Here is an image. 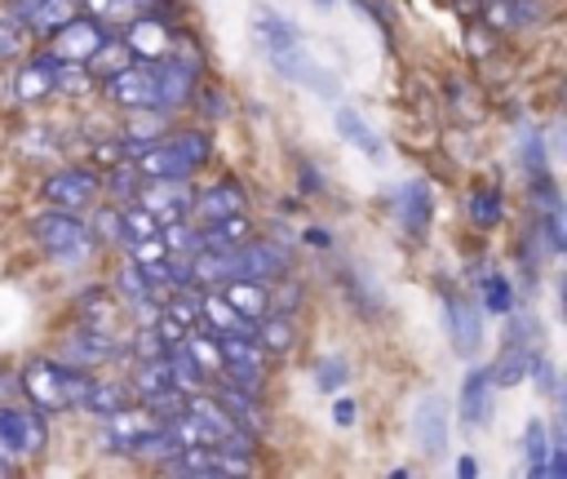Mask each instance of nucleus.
Wrapping results in <instances>:
<instances>
[{
	"label": "nucleus",
	"mask_w": 567,
	"mask_h": 479,
	"mask_svg": "<svg viewBox=\"0 0 567 479\" xmlns=\"http://www.w3.org/2000/svg\"><path fill=\"white\" fill-rule=\"evenodd\" d=\"M244 204H248L244 186L230 182V177H221V182L204 186V191L190 200V213L199 217V226H208V222H221V217H230V213H244Z\"/></svg>",
	"instance_id": "2eb2a0df"
},
{
	"label": "nucleus",
	"mask_w": 567,
	"mask_h": 479,
	"mask_svg": "<svg viewBox=\"0 0 567 479\" xmlns=\"http://www.w3.org/2000/svg\"><path fill=\"white\" fill-rule=\"evenodd\" d=\"M62 359L75 364V368H97V364L115 359V342H111V333H102V328H84V324H80L75 333L62 337Z\"/></svg>",
	"instance_id": "dca6fc26"
},
{
	"label": "nucleus",
	"mask_w": 567,
	"mask_h": 479,
	"mask_svg": "<svg viewBox=\"0 0 567 479\" xmlns=\"http://www.w3.org/2000/svg\"><path fill=\"white\" fill-rule=\"evenodd\" d=\"M337 133H341L350 146H359L363 155H381V151H385L381 137L368 129V120H363L359 111H350V106H337Z\"/></svg>",
	"instance_id": "2f4dec72"
},
{
	"label": "nucleus",
	"mask_w": 567,
	"mask_h": 479,
	"mask_svg": "<svg viewBox=\"0 0 567 479\" xmlns=\"http://www.w3.org/2000/svg\"><path fill=\"white\" fill-rule=\"evenodd\" d=\"M111 284H115V293H120V297H128V302H137V297H146V293H151V284H146L142 266H137L133 257L115 266V279H111Z\"/></svg>",
	"instance_id": "c03bdc74"
},
{
	"label": "nucleus",
	"mask_w": 567,
	"mask_h": 479,
	"mask_svg": "<svg viewBox=\"0 0 567 479\" xmlns=\"http://www.w3.org/2000/svg\"><path fill=\"white\" fill-rule=\"evenodd\" d=\"M346 381H350V364H346L341 355H323V359L315 364V386H319V390L337 395Z\"/></svg>",
	"instance_id": "a18cd8bd"
},
{
	"label": "nucleus",
	"mask_w": 567,
	"mask_h": 479,
	"mask_svg": "<svg viewBox=\"0 0 567 479\" xmlns=\"http://www.w3.org/2000/svg\"><path fill=\"white\" fill-rule=\"evenodd\" d=\"M465 217H470L474 226L492 231V226L505 217V200H501V186H492V182H474V186L465 191Z\"/></svg>",
	"instance_id": "393cba45"
},
{
	"label": "nucleus",
	"mask_w": 567,
	"mask_h": 479,
	"mask_svg": "<svg viewBox=\"0 0 567 479\" xmlns=\"http://www.w3.org/2000/svg\"><path fill=\"white\" fill-rule=\"evenodd\" d=\"M18 399H22V381H18V373L0 368V404H18Z\"/></svg>",
	"instance_id": "4d7b16f0"
},
{
	"label": "nucleus",
	"mask_w": 567,
	"mask_h": 479,
	"mask_svg": "<svg viewBox=\"0 0 567 479\" xmlns=\"http://www.w3.org/2000/svg\"><path fill=\"white\" fill-rule=\"evenodd\" d=\"M452 470H456V479H474V475H478L474 457H456V466H452Z\"/></svg>",
	"instance_id": "680f3d73"
},
{
	"label": "nucleus",
	"mask_w": 567,
	"mask_h": 479,
	"mask_svg": "<svg viewBox=\"0 0 567 479\" xmlns=\"http://www.w3.org/2000/svg\"><path fill=\"white\" fill-rule=\"evenodd\" d=\"M199 98H204L199 106H204L208 115H226V93H221V89H199Z\"/></svg>",
	"instance_id": "bf43d9fd"
},
{
	"label": "nucleus",
	"mask_w": 567,
	"mask_h": 479,
	"mask_svg": "<svg viewBox=\"0 0 567 479\" xmlns=\"http://www.w3.org/2000/svg\"><path fill=\"white\" fill-rule=\"evenodd\" d=\"M31 240H35L49 257H58L62 266L84 262L89 248H93L89 226H84L75 213H66V208H44V213H35V217H31Z\"/></svg>",
	"instance_id": "7ed1b4c3"
},
{
	"label": "nucleus",
	"mask_w": 567,
	"mask_h": 479,
	"mask_svg": "<svg viewBox=\"0 0 567 479\" xmlns=\"http://www.w3.org/2000/svg\"><path fill=\"white\" fill-rule=\"evenodd\" d=\"M0 475H13V457H4V448H0Z\"/></svg>",
	"instance_id": "e2e57ef3"
},
{
	"label": "nucleus",
	"mask_w": 567,
	"mask_h": 479,
	"mask_svg": "<svg viewBox=\"0 0 567 479\" xmlns=\"http://www.w3.org/2000/svg\"><path fill=\"white\" fill-rule=\"evenodd\" d=\"M412 430H416V444H421L425 457L447 452V430H452L447 399H443V395H425V399L416 404V421H412Z\"/></svg>",
	"instance_id": "4468645a"
},
{
	"label": "nucleus",
	"mask_w": 567,
	"mask_h": 479,
	"mask_svg": "<svg viewBox=\"0 0 567 479\" xmlns=\"http://www.w3.org/2000/svg\"><path fill=\"white\" fill-rule=\"evenodd\" d=\"M80 0H13V18L31 31H58L66 18H75Z\"/></svg>",
	"instance_id": "4be33fe9"
},
{
	"label": "nucleus",
	"mask_w": 567,
	"mask_h": 479,
	"mask_svg": "<svg viewBox=\"0 0 567 479\" xmlns=\"http://www.w3.org/2000/svg\"><path fill=\"white\" fill-rule=\"evenodd\" d=\"M478 279H483V306H487L492 315H509V310H514V288H509V279L496 275V271H487V275H478Z\"/></svg>",
	"instance_id": "58836bf2"
},
{
	"label": "nucleus",
	"mask_w": 567,
	"mask_h": 479,
	"mask_svg": "<svg viewBox=\"0 0 567 479\" xmlns=\"http://www.w3.org/2000/svg\"><path fill=\"white\" fill-rule=\"evenodd\" d=\"M315 4H332V0H315Z\"/></svg>",
	"instance_id": "69168bd1"
},
{
	"label": "nucleus",
	"mask_w": 567,
	"mask_h": 479,
	"mask_svg": "<svg viewBox=\"0 0 567 479\" xmlns=\"http://www.w3.org/2000/svg\"><path fill=\"white\" fill-rule=\"evenodd\" d=\"M18 381H22V399H31V408L66 412V408H75L84 399L93 377H89V368H75L66 359H31L18 373Z\"/></svg>",
	"instance_id": "f03ea898"
},
{
	"label": "nucleus",
	"mask_w": 567,
	"mask_h": 479,
	"mask_svg": "<svg viewBox=\"0 0 567 479\" xmlns=\"http://www.w3.org/2000/svg\"><path fill=\"white\" fill-rule=\"evenodd\" d=\"M252 342L270 355H288L297 346V328L284 315H261V324H252Z\"/></svg>",
	"instance_id": "c85d7f7f"
},
{
	"label": "nucleus",
	"mask_w": 567,
	"mask_h": 479,
	"mask_svg": "<svg viewBox=\"0 0 567 479\" xmlns=\"http://www.w3.org/2000/svg\"><path fill=\"white\" fill-rule=\"evenodd\" d=\"M217 404L230 412V421L235 426H244V430H261V404H257V395H248V390H235V386H221L217 390Z\"/></svg>",
	"instance_id": "7c9ffc66"
},
{
	"label": "nucleus",
	"mask_w": 567,
	"mask_h": 479,
	"mask_svg": "<svg viewBox=\"0 0 567 479\" xmlns=\"http://www.w3.org/2000/svg\"><path fill=\"white\" fill-rule=\"evenodd\" d=\"M456 4H465V9H474V4H478V0H456Z\"/></svg>",
	"instance_id": "0e129e2a"
},
{
	"label": "nucleus",
	"mask_w": 567,
	"mask_h": 479,
	"mask_svg": "<svg viewBox=\"0 0 567 479\" xmlns=\"http://www.w3.org/2000/svg\"><path fill=\"white\" fill-rule=\"evenodd\" d=\"M40 195H44V204H53V208L80 213V208H89V204H93V200L102 195V177H97L93 169L66 164V169H53V173L44 177Z\"/></svg>",
	"instance_id": "20e7f679"
},
{
	"label": "nucleus",
	"mask_w": 567,
	"mask_h": 479,
	"mask_svg": "<svg viewBox=\"0 0 567 479\" xmlns=\"http://www.w3.org/2000/svg\"><path fill=\"white\" fill-rule=\"evenodd\" d=\"M221 386H235V390H248V395H261V359H248V364H221Z\"/></svg>",
	"instance_id": "ea45409f"
},
{
	"label": "nucleus",
	"mask_w": 567,
	"mask_h": 479,
	"mask_svg": "<svg viewBox=\"0 0 567 479\" xmlns=\"http://www.w3.org/2000/svg\"><path fill=\"white\" fill-rule=\"evenodd\" d=\"M106 98L124 111H151L155 106V75H151V62H128L124 71L106 75L102 80Z\"/></svg>",
	"instance_id": "6e6552de"
},
{
	"label": "nucleus",
	"mask_w": 567,
	"mask_h": 479,
	"mask_svg": "<svg viewBox=\"0 0 567 479\" xmlns=\"http://www.w3.org/2000/svg\"><path fill=\"white\" fill-rule=\"evenodd\" d=\"M186 350H190V359L204 368V373H217L221 368V350H217V333L208 328V333H186Z\"/></svg>",
	"instance_id": "37998d69"
},
{
	"label": "nucleus",
	"mask_w": 567,
	"mask_h": 479,
	"mask_svg": "<svg viewBox=\"0 0 567 479\" xmlns=\"http://www.w3.org/2000/svg\"><path fill=\"white\" fill-rule=\"evenodd\" d=\"M151 328L159 333V342H164V346H177V342H182V337L190 333V328H186L182 319H173V315H168L164 306H159V315H155V324H151Z\"/></svg>",
	"instance_id": "603ef678"
},
{
	"label": "nucleus",
	"mask_w": 567,
	"mask_h": 479,
	"mask_svg": "<svg viewBox=\"0 0 567 479\" xmlns=\"http://www.w3.org/2000/svg\"><path fill=\"white\" fill-rule=\"evenodd\" d=\"M354 417H359V404L341 395V399L332 404V421H337V426H354Z\"/></svg>",
	"instance_id": "13d9d810"
},
{
	"label": "nucleus",
	"mask_w": 567,
	"mask_h": 479,
	"mask_svg": "<svg viewBox=\"0 0 567 479\" xmlns=\"http://www.w3.org/2000/svg\"><path fill=\"white\" fill-rule=\"evenodd\" d=\"M164 310H168L173 319H182L186 328H190V324H199V293H195V284L173 288V297L164 302Z\"/></svg>",
	"instance_id": "49530a36"
},
{
	"label": "nucleus",
	"mask_w": 567,
	"mask_h": 479,
	"mask_svg": "<svg viewBox=\"0 0 567 479\" xmlns=\"http://www.w3.org/2000/svg\"><path fill=\"white\" fill-rule=\"evenodd\" d=\"M164 386H173V368H168V355H155V359H137V368H133V390H137V399H146V395H155V390H164Z\"/></svg>",
	"instance_id": "f704fd0d"
},
{
	"label": "nucleus",
	"mask_w": 567,
	"mask_h": 479,
	"mask_svg": "<svg viewBox=\"0 0 567 479\" xmlns=\"http://www.w3.org/2000/svg\"><path fill=\"white\" fill-rule=\"evenodd\" d=\"M270 62H275V71H279L284 80L306 84V89H315V93H323V98H341V80H337L332 71H323V67L301 49V40H292V44H284V49H270Z\"/></svg>",
	"instance_id": "423d86ee"
},
{
	"label": "nucleus",
	"mask_w": 567,
	"mask_h": 479,
	"mask_svg": "<svg viewBox=\"0 0 567 479\" xmlns=\"http://www.w3.org/2000/svg\"><path fill=\"white\" fill-rule=\"evenodd\" d=\"M151 75H155V106H159V111L182 106V102L195 98V62L177 58L173 49L151 62Z\"/></svg>",
	"instance_id": "0eeeda50"
},
{
	"label": "nucleus",
	"mask_w": 567,
	"mask_h": 479,
	"mask_svg": "<svg viewBox=\"0 0 567 479\" xmlns=\"http://www.w3.org/2000/svg\"><path fill=\"white\" fill-rule=\"evenodd\" d=\"M523 452H527V475H545V452H549V435H545V426L532 417L527 421V430H523Z\"/></svg>",
	"instance_id": "a19ab883"
},
{
	"label": "nucleus",
	"mask_w": 567,
	"mask_h": 479,
	"mask_svg": "<svg viewBox=\"0 0 567 479\" xmlns=\"http://www.w3.org/2000/svg\"><path fill=\"white\" fill-rule=\"evenodd\" d=\"M120 226H124V248H128L133 240L159 235V217H155L146 204H137V200H124V204H120Z\"/></svg>",
	"instance_id": "72a5a7b5"
},
{
	"label": "nucleus",
	"mask_w": 567,
	"mask_h": 479,
	"mask_svg": "<svg viewBox=\"0 0 567 479\" xmlns=\"http://www.w3.org/2000/svg\"><path fill=\"white\" fill-rule=\"evenodd\" d=\"M394 200H399L394 213H399L408 240H421V235L430 231V217H434V191H430L425 182H403Z\"/></svg>",
	"instance_id": "f3484780"
},
{
	"label": "nucleus",
	"mask_w": 567,
	"mask_h": 479,
	"mask_svg": "<svg viewBox=\"0 0 567 479\" xmlns=\"http://www.w3.org/2000/svg\"><path fill=\"white\" fill-rule=\"evenodd\" d=\"M80 310H84V328H102V333H111V324H115V302H111L102 288L80 293Z\"/></svg>",
	"instance_id": "e433bc0d"
},
{
	"label": "nucleus",
	"mask_w": 567,
	"mask_h": 479,
	"mask_svg": "<svg viewBox=\"0 0 567 479\" xmlns=\"http://www.w3.org/2000/svg\"><path fill=\"white\" fill-rule=\"evenodd\" d=\"M199 319H208L213 333H252L257 319H244L221 293H199Z\"/></svg>",
	"instance_id": "bb28decb"
},
{
	"label": "nucleus",
	"mask_w": 567,
	"mask_h": 479,
	"mask_svg": "<svg viewBox=\"0 0 567 479\" xmlns=\"http://www.w3.org/2000/svg\"><path fill=\"white\" fill-rule=\"evenodd\" d=\"M22 44H27V27H22L13 13H4V18H0V62L18 58V53H22Z\"/></svg>",
	"instance_id": "de8ad7c7"
},
{
	"label": "nucleus",
	"mask_w": 567,
	"mask_h": 479,
	"mask_svg": "<svg viewBox=\"0 0 567 479\" xmlns=\"http://www.w3.org/2000/svg\"><path fill=\"white\" fill-rule=\"evenodd\" d=\"M93 160L106 164V169H115V164L128 160V151H124V142H102V146H93Z\"/></svg>",
	"instance_id": "6e6d98bb"
},
{
	"label": "nucleus",
	"mask_w": 567,
	"mask_h": 479,
	"mask_svg": "<svg viewBox=\"0 0 567 479\" xmlns=\"http://www.w3.org/2000/svg\"><path fill=\"white\" fill-rule=\"evenodd\" d=\"M133 355L137 359H155V355H164V342H159V333L146 324V328H137V337H133Z\"/></svg>",
	"instance_id": "864d4df0"
},
{
	"label": "nucleus",
	"mask_w": 567,
	"mask_h": 479,
	"mask_svg": "<svg viewBox=\"0 0 567 479\" xmlns=\"http://www.w3.org/2000/svg\"><path fill=\"white\" fill-rule=\"evenodd\" d=\"M120 40L133 49V58H137V62H155V58H164V53L173 49V27H168L164 18H151V13H133Z\"/></svg>",
	"instance_id": "9b49d317"
},
{
	"label": "nucleus",
	"mask_w": 567,
	"mask_h": 479,
	"mask_svg": "<svg viewBox=\"0 0 567 479\" xmlns=\"http://www.w3.org/2000/svg\"><path fill=\"white\" fill-rule=\"evenodd\" d=\"M190 275L199 284H226L230 275H239V257H235V248H195Z\"/></svg>",
	"instance_id": "a878e982"
},
{
	"label": "nucleus",
	"mask_w": 567,
	"mask_h": 479,
	"mask_svg": "<svg viewBox=\"0 0 567 479\" xmlns=\"http://www.w3.org/2000/svg\"><path fill=\"white\" fill-rule=\"evenodd\" d=\"M89 235H102V240H115V244H124L120 208H97V213H93V226H89Z\"/></svg>",
	"instance_id": "8fccbe9b"
},
{
	"label": "nucleus",
	"mask_w": 567,
	"mask_h": 479,
	"mask_svg": "<svg viewBox=\"0 0 567 479\" xmlns=\"http://www.w3.org/2000/svg\"><path fill=\"white\" fill-rule=\"evenodd\" d=\"M164 355H168V368H173V386H177V390L195 395V390H204V386H208V381H204L208 373H204V368L190 359V350H186V337H182L177 346H164Z\"/></svg>",
	"instance_id": "c756f323"
},
{
	"label": "nucleus",
	"mask_w": 567,
	"mask_h": 479,
	"mask_svg": "<svg viewBox=\"0 0 567 479\" xmlns=\"http://www.w3.org/2000/svg\"><path fill=\"white\" fill-rule=\"evenodd\" d=\"M97 22H115V18H133L142 9V0H80Z\"/></svg>",
	"instance_id": "09e8293b"
},
{
	"label": "nucleus",
	"mask_w": 567,
	"mask_h": 479,
	"mask_svg": "<svg viewBox=\"0 0 567 479\" xmlns=\"http://www.w3.org/2000/svg\"><path fill=\"white\" fill-rule=\"evenodd\" d=\"M536 359H540V346L505 342V350H501V355L487 364V381H492V386H501V390L523 386V381H527V373L536 368Z\"/></svg>",
	"instance_id": "a211bd4d"
},
{
	"label": "nucleus",
	"mask_w": 567,
	"mask_h": 479,
	"mask_svg": "<svg viewBox=\"0 0 567 479\" xmlns=\"http://www.w3.org/2000/svg\"><path fill=\"white\" fill-rule=\"evenodd\" d=\"M133 200L146 204L159 222H168V217H190L195 191L186 186V177H142V186H137Z\"/></svg>",
	"instance_id": "9d476101"
},
{
	"label": "nucleus",
	"mask_w": 567,
	"mask_h": 479,
	"mask_svg": "<svg viewBox=\"0 0 567 479\" xmlns=\"http://www.w3.org/2000/svg\"><path fill=\"white\" fill-rule=\"evenodd\" d=\"M221 297H226L244 319H261V315L270 310V288H266L261 279H248V275H230L226 288H221Z\"/></svg>",
	"instance_id": "5701e85b"
},
{
	"label": "nucleus",
	"mask_w": 567,
	"mask_h": 479,
	"mask_svg": "<svg viewBox=\"0 0 567 479\" xmlns=\"http://www.w3.org/2000/svg\"><path fill=\"white\" fill-rule=\"evenodd\" d=\"M252 35H257V44H261L266 53H270V49H284V44H292V40H297L292 22H284V18H275V13H257Z\"/></svg>",
	"instance_id": "4c0bfd02"
},
{
	"label": "nucleus",
	"mask_w": 567,
	"mask_h": 479,
	"mask_svg": "<svg viewBox=\"0 0 567 479\" xmlns=\"http://www.w3.org/2000/svg\"><path fill=\"white\" fill-rule=\"evenodd\" d=\"M49 35H53V49H49L53 58L89 62V53L111 35V27H102L93 13H89V18H80V13H75V18H66V22H62L58 31H49Z\"/></svg>",
	"instance_id": "1a4fd4ad"
},
{
	"label": "nucleus",
	"mask_w": 567,
	"mask_h": 479,
	"mask_svg": "<svg viewBox=\"0 0 567 479\" xmlns=\"http://www.w3.org/2000/svg\"><path fill=\"white\" fill-rule=\"evenodd\" d=\"M346 293H350V302H354L363 315H377V310H381L377 293H368V288H363V279H359L354 271H346Z\"/></svg>",
	"instance_id": "3c124183"
},
{
	"label": "nucleus",
	"mask_w": 567,
	"mask_h": 479,
	"mask_svg": "<svg viewBox=\"0 0 567 479\" xmlns=\"http://www.w3.org/2000/svg\"><path fill=\"white\" fill-rule=\"evenodd\" d=\"M102 421H106L102 448H111V452H128V444H133L137 435H146L151 426H159V417H155L146 404H120V408L106 412Z\"/></svg>",
	"instance_id": "ddd939ff"
},
{
	"label": "nucleus",
	"mask_w": 567,
	"mask_h": 479,
	"mask_svg": "<svg viewBox=\"0 0 567 479\" xmlns=\"http://www.w3.org/2000/svg\"><path fill=\"white\" fill-rule=\"evenodd\" d=\"M89 89H93V75L84 62L53 58V93H89Z\"/></svg>",
	"instance_id": "c9c22d12"
},
{
	"label": "nucleus",
	"mask_w": 567,
	"mask_h": 479,
	"mask_svg": "<svg viewBox=\"0 0 567 479\" xmlns=\"http://www.w3.org/2000/svg\"><path fill=\"white\" fill-rule=\"evenodd\" d=\"M306 244H310V248H328V244H332V235H328L323 226H310V231H306Z\"/></svg>",
	"instance_id": "052dcab7"
},
{
	"label": "nucleus",
	"mask_w": 567,
	"mask_h": 479,
	"mask_svg": "<svg viewBox=\"0 0 567 479\" xmlns=\"http://www.w3.org/2000/svg\"><path fill=\"white\" fill-rule=\"evenodd\" d=\"M44 412L40 408H18V404H0V448L4 457H40L44 452Z\"/></svg>",
	"instance_id": "39448f33"
},
{
	"label": "nucleus",
	"mask_w": 567,
	"mask_h": 479,
	"mask_svg": "<svg viewBox=\"0 0 567 479\" xmlns=\"http://www.w3.org/2000/svg\"><path fill=\"white\" fill-rule=\"evenodd\" d=\"M124 151H128V160L142 177H190L195 169L208 164L213 133L208 129H186V133L159 137V142H128L124 137Z\"/></svg>",
	"instance_id": "f257e3e1"
},
{
	"label": "nucleus",
	"mask_w": 567,
	"mask_h": 479,
	"mask_svg": "<svg viewBox=\"0 0 567 479\" xmlns=\"http://www.w3.org/2000/svg\"><path fill=\"white\" fill-rule=\"evenodd\" d=\"M447 333H452L456 355H474V350L483 346V319H478V306L465 302V297H447Z\"/></svg>",
	"instance_id": "aec40b11"
},
{
	"label": "nucleus",
	"mask_w": 567,
	"mask_h": 479,
	"mask_svg": "<svg viewBox=\"0 0 567 479\" xmlns=\"http://www.w3.org/2000/svg\"><path fill=\"white\" fill-rule=\"evenodd\" d=\"M177 452H182L177 430H173L168 421H159V426H151L146 435H137L124 457H133V461H155V466H159V461H168V457H177Z\"/></svg>",
	"instance_id": "b1692460"
},
{
	"label": "nucleus",
	"mask_w": 567,
	"mask_h": 479,
	"mask_svg": "<svg viewBox=\"0 0 567 479\" xmlns=\"http://www.w3.org/2000/svg\"><path fill=\"white\" fill-rule=\"evenodd\" d=\"M235 257H239V275L261 279V284L284 279V271H288V253H284L275 240H252V235H248V240L235 248Z\"/></svg>",
	"instance_id": "f8f14e48"
},
{
	"label": "nucleus",
	"mask_w": 567,
	"mask_h": 479,
	"mask_svg": "<svg viewBox=\"0 0 567 479\" xmlns=\"http://www.w3.org/2000/svg\"><path fill=\"white\" fill-rule=\"evenodd\" d=\"M128 62H137V58H133V49H128L120 35H106V40L89 53V62H84V67H89V75H93V80H106V75L124 71Z\"/></svg>",
	"instance_id": "cd10ccee"
},
{
	"label": "nucleus",
	"mask_w": 567,
	"mask_h": 479,
	"mask_svg": "<svg viewBox=\"0 0 567 479\" xmlns=\"http://www.w3.org/2000/svg\"><path fill=\"white\" fill-rule=\"evenodd\" d=\"M354 4H359V9L390 35V27H394V9H390V0H354Z\"/></svg>",
	"instance_id": "5fc2aeb1"
},
{
	"label": "nucleus",
	"mask_w": 567,
	"mask_h": 479,
	"mask_svg": "<svg viewBox=\"0 0 567 479\" xmlns=\"http://www.w3.org/2000/svg\"><path fill=\"white\" fill-rule=\"evenodd\" d=\"M120 404H128V386H120V381H89V390H84V399L75 404V408H84V412H93V417H106V412H115Z\"/></svg>",
	"instance_id": "473e14b6"
},
{
	"label": "nucleus",
	"mask_w": 567,
	"mask_h": 479,
	"mask_svg": "<svg viewBox=\"0 0 567 479\" xmlns=\"http://www.w3.org/2000/svg\"><path fill=\"white\" fill-rule=\"evenodd\" d=\"M13 93H18V102H27V106L49 102V98H53V53L27 58V62L18 67V75H13Z\"/></svg>",
	"instance_id": "6ab92c4d"
},
{
	"label": "nucleus",
	"mask_w": 567,
	"mask_h": 479,
	"mask_svg": "<svg viewBox=\"0 0 567 479\" xmlns=\"http://www.w3.org/2000/svg\"><path fill=\"white\" fill-rule=\"evenodd\" d=\"M518 160H523V173H527V177L549 173V164H545V142H540L536 129H523V133H518Z\"/></svg>",
	"instance_id": "79ce46f5"
},
{
	"label": "nucleus",
	"mask_w": 567,
	"mask_h": 479,
	"mask_svg": "<svg viewBox=\"0 0 567 479\" xmlns=\"http://www.w3.org/2000/svg\"><path fill=\"white\" fill-rule=\"evenodd\" d=\"M492 395H496V386L487 381V368H470L465 381H461V421H465L470 430L487 426V417H492Z\"/></svg>",
	"instance_id": "412c9836"
}]
</instances>
